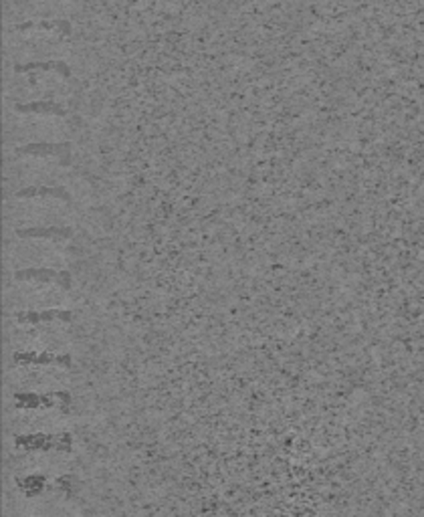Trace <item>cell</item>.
Returning <instances> with one entry per match:
<instances>
[{"instance_id": "277c9868", "label": "cell", "mask_w": 424, "mask_h": 517, "mask_svg": "<svg viewBox=\"0 0 424 517\" xmlns=\"http://www.w3.org/2000/svg\"><path fill=\"white\" fill-rule=\"evenodd\" d=\"M16 320L21 324H43V322H71L73 320V313L71 311H61V309H49V311H25V313H19Z\"/></svg>"}, {"instance_id": "8992f818", "label": "cell", "mask_w": 424, "mask_h": 517, "mask_svg": "<svg viewBox=\"0 0 424 517\" xmlns=\"http://www.w3.org/2000/svg\"><path fill=\"white\" fill-rule=\"evenodd\" d=\"M33 196H53V198H61L65 202H69L71 196L65 188H49V186H31V188H23L16 192V198H33Z\"/></svg>"}, {"instance_id": "6da1fadb", "label": "cell", "mask_w": 424, "mask_h": 517, "mask_svg": "<svg viewBox=\"0 0 424 517\" xmlns=\"http://www.w3.org/2000/svg\"><path fill=\"white\" fill-rule=\"evenodd\" d=\"M16 281H40V283H59L65 291H69L71 277L67 271L53 269H23L14 273Z\"/></svg>"}, {"instance_id": "52a82bcc", "label": "cell", "mask_w": 424, "mask_h": 517, "mask_svg": "<svg viewBox=\"0 0 424 517\" xmlns=\"http://www.w3.org/2000/svg\"><path fill=\"white\" fill-rule=\"evenodd\" d=\"M21 113H45V115H67L65 110L57 104H29V106H16Z\"/></svg>"}, {"instance_id": "3957f363", "label": "cell", "mask_w": 424, "mask_h": 517, "mask_svg": "<svg viewBox=\"0 0 424 517\" xmlns=\"http://www.w3.org/2000/svg\"><path fill=\"white\" fill-rule=\"evenodd\" d=\"M16 232L23 239H35V237L36 239H69L73 235L69 226H31Z\"/></svg>"}, {"instance_id": "7a4b0ae2", "label": "cell", "mask_w": 424, "mask_h": 517, "mask_svg": "<svg viewBox=\"0 0 424 517\" xmlns=\"http://www.w3.org/2000/svg\"><path fill=\"white\" fill-rule=\"evenodd\" d=\"M23 156H61V164H69V144H29L16 149Z\"/></svg>"}, {"instance_id": "5b68a950", "label": "cell", "mask_w": 424, "mask_h": 517, "mask_svg": "<svg viewBox=\"0 0 424 517\" xmlns=\"http://www.w3.org/2000/svg\"><path fill=\"white\" fill-rule=\"evenodd\" d=\"M16 364H57V366H71L69 356H55V354H16Z\"/></svg>"}]
</instances>
